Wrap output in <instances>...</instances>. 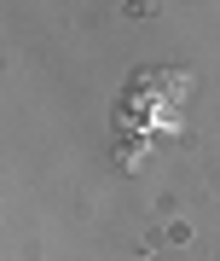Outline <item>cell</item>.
<instances>
[]
</instances>
